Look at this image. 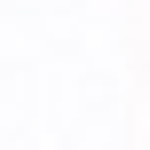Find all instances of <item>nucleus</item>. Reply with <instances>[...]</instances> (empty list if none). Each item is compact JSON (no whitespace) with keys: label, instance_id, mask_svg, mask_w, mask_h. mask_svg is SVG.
I'll list each match as a JSON object with an SVG mask.
<instances>
[]
</instances>
